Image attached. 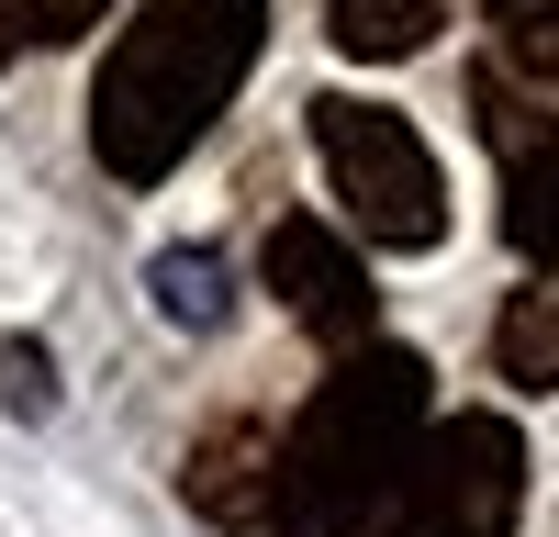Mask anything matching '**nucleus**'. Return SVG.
<instances>
[{
	"instance_id": "1",
	"label": "nucleus",
	"mask_w": 559,
	"mask_h": 537,
	"mask_svg": "<svg viewBox=\"0 0 559 537\" xmlns=\"http://www.w3.org/2000/svg\"><path fill=\"white\" fill-rule=\"evenodd\" d=\"M258 34H269V0H146V12L112 34L102 90H90V146H102V168L134 179V191L168 179L213 134V112L247 90Z\"/></svg>"
},
{
	"instance_id": "2",
	"label": "nucleus",
	"mask_w": 559,
	"mask_h": 537,
	"mask_svg": "<svg viewBox=\"0 0 559 537\" xmlns=\"http://www.w3.org/2000/svg\"><path fill=\"white\" fill-rule=\"evenodd\" d=\"M426 437V358L369 336L313 381L302 426L280 437L269 470V537H369V515L392 504V481Z\"/></svg>"
},
{
	"instance_id": "3",
	"label": "nucleus",
	"mask_w": 559,
	"mask_h": 537,
	"mask_svg": "<svg viewBox=\"0 0 559 537\" xmlns=\"http://www.w3.org/2000/svg\"><path fill=\"white\" fill-rule=\"evenodd\" d=\"M313 146H324V179H336V202L369 247H437L448 236V179L426 157V134L381 102H347V90H324L313 102Z\"/></svg>"
},
{
	"instance_id": "4",
	"label": "nucleus",
	"mask_w": 559,
	"mask_h": 537,
	"mask_svg": "<svg viewBox=\"0 0 559 537\" xmlns=\"http://www.w3.org/2000/svg\"><path fill=\"white\" fill-rule=\"evenodd\" d=\"M515 504H526V437L503 415H448L414 437L369 537H515Z\"/></svg>"
},
{
	"instance_id": "5",
	"label": "nucleus",
	"mask_w": 559,
	"mask_h": 537,
	"mask_svg": "<svg viewBox=\"0 0 559 537\" xmlns=\"http://www.w3.org/2000/svg\"><path fill=\"white\" fill-rule=\"evenodd\" d=\"M258 268H269V291L292 302V325L313 336V347H369L381 336V291H369V268H358V247L336 236V224H313V213H280L269 224V247H258Z\"/></svg>"
},
{
	"instance_id": "6",
	"label": "nucleus",
	"mask_w": 559,
	"mask_h": 537,
	"mask_svg": "<svg viewBox=\"0 0 559 537\" xmlns=\"http://www.w3.org/2000/svg\"><path fill=\"white\" fill-rule=\"evenodd\" d=\"M481 134L503 146V236L537 281H559V123L515 112V90L481 79Z\"/></svg>"
},
{
	"instance_id": "7",
	"label": "nucleus",
	"mask_w": 559,
	"mask_h": 537,
	"mask_svg": "<svg viewBox=\"0 0 559 537\" xmlns=\"http://www.w3.org/2000/svg\"><path fill=\"white\" fill-rule=\"evenodd\" d=\"M269 470H280V426L224 415V426L191 437L179 492H191V515H213V526H269Z\"/></svg>"
},
{
	"instance_id": "8",
	"label": "nucleus",
	"mask_w": 559,
	"mask_h": 537,
	"mask_svg": "<svg viewBox=\"0 0 559 537\" xmlns=\"http://www.w3.org/2000/svg\"><path fill=\"white\" fill-rule=\"evenodd\" d=\"M437 23H448V0H324V34H336L347 57H369V68L426 57Z\"/></svg>"
},
{
	"instance_id": "9",
	"label": "nucleus",
	"mask_w": 559,
	"mask_h": 537,
	"mask_svg": "<svg viewBox=\"0 0 559 537\" xmlns=\"http://www.w3.org/2000/svg\"><path fill=\"white\" fill-rule=\"evenodd\" d=\"M492 358H503V381H526V392H559V281L515 291L503 302V325H492Z\"/></svg>"
},
{
	"instance_id": "10",
	"label": "nucleus",
	"mask_w": 559,
	"mask_h": 537,
	"mask_svg": "<svg viewBox=\"0 0 559 537\" xmlns=\"http://www.w3.org/2000/svg\"><path fill=\"white\" fill-rule=\"evenodd\" d=\"M157 313L168 325H224V258L213 247H168L157 258Z\"/></svg>"
},
{
	"instance_id": "11",
	"label": "nucleus",
	"mask_w": 559,
	"mask_h": 537,
	"mask_svg": "<svg viewBox=\"0 0 559 537\" xmlns=\"http://www.w3.org/2000/svg\"><path fill=\"white\" fill-rule=\"evenodd\" d=\"M492 34L526 79H559V0H492Z\"/></svg>"
},
{
	"instance_id": "12",
	"label": "nucleus",
	"mask_w": 559,
	"mask_h": 537,
	"mask_svg": "<svg viewBox=\"0 0 559 537\" xmlns=\"http://www.w3.org/2000/svg\"><path fill=\"white\" fill-rule=\"evenodd\" d=\"M102 12H112V0H0V45H12V34L23 45H79Z\"/></svg>"
},
{
	"instance_id": "13",
	"label": "nucleus",
	"mask_w": 559,
	"mask_h": 537,
	"mask_svg": "<svg viewBox=\"0 0 559 537\" xmlns=\"http://www.w3.org/2000/svg\"><path fill=\"white\" fill-rule=\"evenodd\" d=\"M0 370H12V403L34 415V403H45V347H12V358H0Z\"/></svg>"
}]
</instances>
